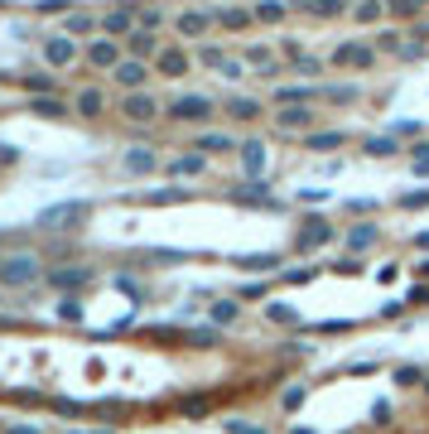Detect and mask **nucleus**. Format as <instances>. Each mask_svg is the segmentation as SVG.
Segmentation results:
<instances>
[{"label": "nucleus", "instance_id": "nucleus-1", "mask_svg": "<svg viewBox=\"0 0 429 434\" xmlns=\"http://www.w3.org/2000/svg\"><path fill=\"white\" fill-rule=\"evenodd\" d=\"M169 116L184 121V125H203V121H213L217 116V102L213 97H203V92H184V97L169 102Z\"/></svg>", "mask_w": 429, "mask_h": 434}, {"label": "nucleus", "instance_id": "nucleus-2", "mask_svg": "<svg viewBox=\"0 0 429 434\" xmlns=\"http://www.w3.org/2000/svg\"><path fill=\"white\" fill-rule=\"evenodd\" d=\"M39 275H44L39 256H10V261L0 266V285H34Z\"/></svg>", "mask_w": 429, "mask_h": 434}, {"label": "nucleus", "instance_id": "nucleus-3", "mask_svg": "<svg viewBox=\"0 0 429 434\" xmlns=\"http://www.w3.org/2000/svg\"><path fill=\"white\" fill-rule=\"evenodd\" d=\"M314 121H319L314 107H280L275 111V130H285V135H314Z\"/></svg>", "mask_w": 429, "mask_h": 434}, {"label": "nucleus", "instance_id": "nucleus-4", "mask_svg": "<svg viewBox=\"0 0 429 434\" xmlns=\"http://www.w3.org/2000/svg\"><path fill=\"white\" fill-rule=\"evenodd\" d=\"M82 217H87V203H53V208L39 213V227L44 232H63V227H78Z\"/></svg>", "mask_w": 429, "mask_h": 434}, {"label": "nucleus", "instance_id": "nucleus-5", "mask_svg": "<svg viewBox=\"0 0 429 434\" xmlns=\"http://www.w3.org/2000/svg\"><path fill=\"white\" fill-rule=\"evenodd\" d=\"M333 63H338V68H352V73H367V68L376 63V49H371V44H338Z\"/></svg>", "mask_w": 429, "mask_h": 434}, {"label": "nucleus", "instance_id": "nucleus-6", "mask_svg": "<svg viewBox=\"0 0 429 434\" xmlns=\"http://www.w3.org/2000/svg\"><path fill=\"white\" fill-rule=\"evenodd\" d=\"M44 63H49V68H68V63H78V39H68V34L44 39Z\"/></svg>", "mask_w": 429, "mask_h": 434}, {"label": "nucleus", "instance_id": "nucleus-7", "mask_svg": "<svg viewBox=\"0 0 429 434\" xmlns=\"http://www.w3.org/2000/svg\"><path fill=\"white\" fill-rule=\"evenodd\" d=\"M111 78H116V87H125V92H145V78H150V63H140V58H121Z\"/></svg>", "mask_w": 429, "mask_h": 434}, {"label": "nucleus", "instance_id": "nucleus-8", "mask_svg": "<svg viewBox=\"0 0 429 434\" xmlns=\"http://www.w3.org/2000/svg\"><path fill=\"white\" fill-rule=\"evenodd\" d=\"M333 236H338V227H333V222L309 217V222H304V232H299V251H319V246H328Z\"/></svg>", "mask_w": 429, "mask_h": 434}, {"label": "nucleus", "instance_id": "nucleus-9", "mask_svg": "<svg viewBox=\"0 0 429 434\" xmlns=\"http://www.w3.org/2000/svg\"><path fill=\"white\" fill-rule=\"evenodd\" d=\"M82 58H87L92 68H107V73H116V63H121V44H116V39H92Z\"/></svg>", "mask_w": 429, "mask_h": 434}, {"label": "nucleus", "instance_id": "nucleus-10", "mask_svg": "<svg viewBox=\"0 0 429 434\" xmlns=\"http://www.w3.org/2000/svg\"><path fill=\"white\" fill-rule=\"evenodd\" d=\"M121 111H125V121H155V116H159V102H155L150 92H125Z\"/></svg>", "mask_w": 429, "mask_h": 434}, {"label": "nucleus", "instance_id": "nucleus-11", "mask_svg": "<svg viewBox=\"0 0 429 434\" xmlns=\"http://www.w3.org/2000/svg\"><path fill=\"white\" fill-rule=\"evenodd\" d=\"M155 73H159V78H184V73H189V53H184V49H159Z\"/></svg>", "mask_w": 429, "mask_h": 434}, {"label": "nucleus", "instance_id": "nucleus-12", "mask_svg": "<svg viewBox=\"0 0 429 434\" xmlns=\"http://www.w3.org/2000/svg\"><path fill=\"white\" fill-rule=\"evenodd\" d=\"M381 241V227L376 222H357V227H347V251H371Z\"/></svg>", "mask_w": 429, "mask_h": 434}, {"label": "nucleus", "instance_id": "nucleus-13", "mask_svg": "<svg viewBox=\"0 0 429 434\" xmlns=\"http://www.w3.org/2000/svg\"><path fill=\"white\" fill-rule=\"evenodd\" d=\"M193 150H198V155H227V150H241V145H236L231 135H222V130H203V135L193 140Z\"/></svg>", "mask_w": 429, "mask_h": 434}, {"label": "nucleus", "instance_id": "nucleus-14", "mask_svg": "<svg viewBox=\"0 0 429 434\" xmlns=\"http://www.w3.org/2000/svg\"><path fill=\"white\" fill-rule=\"evenodd\" d=\"M319 97V87H309V83H295V87H275V102L280 107H309Z\"/></svg>", "mask_w": 429, "mask_h": 434}, {"label": "nucleus", "instance_id": "nucleus-15", "mask_svg": "<svg viewBox=\"0 0 429 434\" xmlns=\"http://www.w3.org/2000/svg\"><path fill=\"white\" fill-rule=\"evenodd\" d=\"M87 280H92V275H87L82 266H63V270H49V285H53V290H82Z\"/></svg>", "mask_w": 429, "mask_h": 434}, {"label": "nucleus", "instance_id": "nucleus-16", "mask_svg": "<svg viewBox=\"0 0 429 434\" xmlns=\"http://www.w3.org/2000/svg\"><path fill=\"white\" fill-rule=\"evenodd\" d=\"M174 24H179V34H189V39H198V34H208V29H213L217 19H213V15H203V10H184V15H179Z\"/></svg>", "mask_w": 429, "mask_h": 434}, {"label": "nucleus", "instance_id": "nucleus-17", "mask_svg": "<svg viewBox=\"0 0 429 434\" xmlns=\"http://www.w3.org/2000/svg\"><path fill=\"white\" fill-rule=\"evenodd\" d=\"M130 58H140V63H145V58H159V39H155L150 29H135V34H130Z\"/></svg>", "mask_w": 429, "mask_h": 434}, {"label": "nucleus", "instance_id": "nucleus-18", "mask_svg": "<svg viewBox=\"0 0 429 434\" xmlns=\"http://www.w3.org/2000/svg\"><path fill=\"white\" fill-rule=\"evenodd\" d=\"M73 111H82V116H102V111H107V92H102V87H82L78 102H73Z\"/></svg>", "mask_w": 429, "mask_h": 434}, {"label": "nucleus", "instance_id": "nucleus-19", "mask_svg": "<svg viewBox=\"0 0 429 434\" xmlns=\"http://www.w3.org/2000/svg\"><path fill=\"white\" fill-rule=\"evenodd\" d=\"M231 266H236V270H251V275H265V270H275V266H280V256H275V251H270V256L261 251V256H236Z\"/></svg>", "mask_w": 429, "mask_h": 434}, {"label": "nucleus", "instance_id": "nucleus-20", "mask_svg": "<svg viewBox=\"0 0 429 434\" xmlns=\"http://www.w3.org/2000/svg\"><path fill=\"white\" fill-rule=\"evenodd\" d=\"M121 164H125V174H150L159 159H155V150H125V159H121Z\"/></svg>", "mask_w": 429, "mask_h": 434}, {"label": "nucleus", "instance_id": "nucleus-21", "mask_svg": "<svg viewBox=\"0 0 429 434\" xmlns=\"http://www.w3.org/2000/svg\"><path fill=\"white\" fill-rule=\"evenodd\" d=\"M319 97H323V102H338V107H347V102H357V97H362V87H357V83H333V87H323Z\"/></svg>", "mask_w": 429, "mask_h": 434}, {"label": "nucleus", "instance_id": "nucleus-22", "mask_svg": "<svg viewBox=\"0 0 429 434\" xmlns=\"http://www.w3.org/2000/svg\"><path fill=\"white\" fill-rule=\"evenodd\" d=\"M304 145L309 150H338V145H347V130H314V135H304Z\"/></svg>", "mask_w": 429, "mask_h": 434}, {"label": "nucleus", "instance_id": "nucleus-23", "mask_svg": "<svg viewBox=\"0 0 429 434\" xmlns=\"http://www.w3.org/2000/svg\"><path fill=\"white\" fill-rule=\"evenodd\" d=\"M241 164H246V174H261L265 169V145L261 140H246L241 145Z\"/></svg>", "mask_w": 429, "mask_h": 434}, {"label": "nucleus", "instance_id": "nucleus-24", "mask_svg": "<svg viewBox=\"0 0 429 434\" xmlns=\"http://www.w3.org/2000/svg\"><path fill=\"white\" fill-rule=\"evenodd\" d=\"M261 102H251V97H231V102H227V116H231V121H256V116H261Z\"/></svg>", "mask_w": 429, "mask_h": 434}, {"label": "nucleus", "instance_id": "nucleus-25", "mask_svg": "<svg viewBox=\"0 0 429 434\" xmlns=\"http://www.w3.org/2000/svg\"><path fill=\"white\" fill-rule=\"evenodd\" d=\"M203 164H208V155H179V159L169 164V174L189 179V174H203Z\"/></svg>", "mask_w": 429, "mask_h": 434}, {"label": "nucleus", "instance_id": "nucleus-26", "mask_svg": "<svg viewBox=\"0 0 429 434\" xmlns=\"http://www.w3.org/2000/svg\"><path fill=\"white\" fill-rule=\"evenodd\" d=\"M29 111H39V116H49V121H58V116H68V102H58V97H29Z\"/></svg>", "mask_w": 429, "mask_h": 434}, {"label": "nucleus", "instance_id": "nucleus-27", "mask_svg": "<svg viewBox=\"0 0 429 434\" xmlns=\"http://www.w3.org/2000/svg\"><path fill=\"white\" fill-rule=\"evenodd\" d=\"M102 29H107V34H135L140 24H135V19H130L125 10H111L107 19H102Z\"/></svg>", "mask_w": 429, "mask_h": 434}, {"label": "nucleus", "instance_id": "nucleus-28", "mask_svg": "<svg viewBox=\"0 0 429 434\" xmlns=\"http://www.w3.org/2000/svg\"><path fill=\"white\" fill-rule=\"evenodd\" d=\"M299 10H309V15L328 19V15H342V10H347V0H299Z\"/></svg>", "mask_w": 429, "mask_h": 434}, {"label": "nucleus", "instance_id": "nucleus-29", "mask_svg": "<svg viewBox=\"0 0 429 434\" xmlns=\"http://www.w3.org/2000/svg\"><path fill=\"white\" fill-rule=\"evenodd\" d=\"M371 49H376V53H401V49H405V44H401V29H376Z\"/></svg>", "mask_w": 429, "mask_h": 434}, {"label": "nucleus", "instance_id": "nucleus-30", "mask_svg": "<svg viewBox=\"0 0 429 434\" xmlns=\"http://www.w3.org/2000/svg\"><path fill=\"white\" fill-rule=\"evenodd\" d=\"M396 150H401L396 135H371V140H367V155H371V159H386V155H396Z\"/></svg>", "mask_w": 429, "mask_h": 434}, {"label": "nucleus", "instance_id": "nucleus-31", "mask_svg": "<svg viewBox=\"0 0 429 434\" xmlns=\"http://www.w3.org/2000/svg\"><path fill=\"white\" fill-rule=\"evenodd\" d=\"M58 319H63V324H82V300H78V295H63V300H58Z\"/></svg>", "mask_w": 429, "mask_h": 434}, {"label": "nucleus", "instance_id": "nucleus-32", "mask_svg": "<svg viewBox=\"0 0 429 434\" xmlns=\"http://www.w3.org/2000/svg\"><path fill=\"white\" fill-rule=\"evenodd\" d=\"M213 19L222 29H246V24H251V10H217Z\"/></svg>", "mask_w": 429, "mask_h": 434}, {"label": "nucleus", "instance_id": "nucleus-33", "mask_svg": "<svg viewBox=\"0 0 429 434\" xmlns=\"http://www.w3.org/2000/svg\"><path fill=\"white\" fill-rule=\"evenodd\" d=\"M92 29H97V19H92V15H68V24H63V34H68V39H73V34H92Z\"/></svg>", "mask_w": 429, "mask_h": 434}, {"label": "nucleus", "instance_id": "nucleus-34", "mask_svg": "<svg viewBox=\"0 0 429 434\" xmlns=\"http://www.w3.org/2000/svg\"><path fill=\"white\" fill-rule=\"evenodd\" d=\"M24 87H29V97H53V78H49V73H34V78H24Z\"/></svg>", "mask_w": 429, "mask_h": 434}, {"label": "nucleus", "instance_id": "nucleus-35", "mask_svg": "<svg viewBox=\"0 0 429 434\" xmlns=\"http://www.w3.org/2000/svg\"><path fill=\"white\" fill-rule=\"evenodd\" d=\"M381 10H386V0H357V5H352V19H362V24H367V19H376Z\"/></svg>", "mask_w": 429, "mask_h": 434}, {"label": "nucleus", "instance_id": "nucleus-36", "mask_svg": "<svg viewBox=\"0 0 429 434\" xmlns=\"http://www.w3.org/2000/svg\"><path fill=\"white\" fill-rule=\"evenodd\" d=\"M256 19H270V24H275V19H285V5H280V0H261V5H256Z\"/></svg>", "mask_w": 429, "mask_h": 434}, {"label": "nucleus", "instance_id": "nucleus-37", "mask_svg": "<svg viewBox=\"0 0 429 434\" xmlns=\"http://www.w3.org/2000/svg\"><path fill=\"white\" fill-rule=\"evenodd\" d=\"M265 319H275V324H299V314H295L290 304H265Z\"/></svg>", "mask_w": 429, "mask_h": 434}, {"label": "nucleus", "instance_id": "nucleus-38", "mask_svg": "<svg viewBox=\"0 0 429 434\" xmlns=\"http://www.w3.org/2000/svg\"><path fill=\"white\" fill-rule=\"evenodd\" d=\"M236 314H241V309H236V300H222V304H213V319H217V324H236Z\"/></svg>", "mask_w": 429, "mask_h": 434}, {"label": "nucleus", "instance_id": "nucleus-39", "mask_svg": "<svg viewBox=\"0 0 429 434\" xmlns=\"http://www.w3.org/2000/svg\"><path fill=\"white\" fill-rule=\"evenodd\" d=\"M396 381L401 386H420L425 381V367H396Z\"/></svg>", "mask_w": 429, "mask_h": 434}, {"label": "nucleus", "instance_id": "nucleus-40", "mask_svg": "<svg viewBox=\"0 0 429 434\" xmlns=\"http://www.w3.org/2000/svg\"><path fill=\"white\" fill-rule=\"evenodd\" d=\"M304 396H309L304 386H290V391L280 396V406H285V410H299V406H304Z\"/></svg>", "mask_w": 429, "mask_h": 434}, {"label": "nucleus", "instance_id": "nucleus-41", "mask_svg": "<svg viewBox=\"0 0 429 434\" xmlns=\"http://www.w3.org/2000/svg\"><path fill=\"white\" fill-rule=\"evenodd\" d=\"M295 73H304V78H319V73H323V58H309V53H304V58L295 63Z\"/></svg>", "mask_w": 429, "mask_h": 434}, {"label": "nucleus", "instance_id": "nucleus-42", "mask_svg": "<svg viewBox=\"0 0 429 434\" xmlns=\"http://www.w3.org/2000/svg\"><path fill=\"white\" fill-rule=\"evenodd\" d=\"M217 73H222V78H227V83H241V78H246V73H241V63H236V58H222V68H217Z\"/></svg>", "mask_w": 429, "mask_h": 434}, {"label": "nucleus", "instance_id": "nucleus-43", "mask_svg": "<svg viewBox=\"0 0 429 434\" xmlns=\"http://www.w3.org/2000/svg\"><path fill=\"white\" fill-rule=\"evenodd\" d=\"M391 415H396L391 401H376V406H371V425H391Z\"/></svg>", "mask_w": 429, "mask_h": 434}, {"label": "nucleus", "instance_id": "nucleus-44", "mask_svg": "<svg viewBox=\"0 0 429 434\" xmlns=\"http://www.w3.org/2000/svg\"><path fill=\"white\" fill-rule=\"evenodd\" d=\"M184 415H208V396H189L184 401Z\"/></svg>", "mask_w": 429, "mask_h": 434}, {"label": "nucleus", "instance_id": "nucleus-45", "mask_svg": "<svg viewBox=\"0 0 429 434\" xmlns=\"http://www.w3.org/2000/svg\"><path fill=\"white\" fill-rule=\"evenodd\" d=\"M415 174H429V140L415 145Z\"/></svg>", "mask_w": 429, "mask_h": 434}, {"label": "nucleus", "instance_id": "nucleus-46", "mask_svg": "<svg viewBox=\"0 0 429 434\" xmlns=\"http://www.w3.org/2000/svg\"><path fill=\"white\" fill-rule=\"evenodd\" d=\"M227 434H270V430H261V425H246V420H227Z\"/></svg>", "mask_w": 429, "mask_h": 434}, {"label": "nucleus", "instance_id": "nucleus-47", "mask_svg": "<svg viewBox=\"0 0 429 434\" xmlns=\"http://www.w3.org/2000/svg\"><path fill=\"white\" fill-rule=\"evenodd\" d=\"M198 58H203L208 68H222V49H213V44H208V49H198Z\"/></svg>", "mask_w": 429, "mask_h": 434}, {"label": "nucleus", "instance_id": "nucleus-48", "mask_svg": "<svg viewBox=\"0 0 429 434\" xmlns=\"http://www.w3.org/2000/svg\"><path fill=\"white\" fill-rule=\"evenodd\" d=\"M401 208H429V189H425V193H405Z\"/></svg>", "mask_w": 429, "mask_h": 434}, {"label": "nucleus", "instance_id": "nucleus-49", "mask_svg": "<svg viewBox=\"0 0 429 434\" xmlns=\"http://www.w3.org/2000/svg\"><path fill=\"white\" fill-rule=\"evenodd\" d=\"M420 5H425V0H391V10H396V15H415Z\"/></svg>", "mask_w": 429, "mask_h": 434}, {"label": "nucleus", "instance_id": "nucleus-50", "mask_svg": "<svg viewBox=\"0 0 429 434\" xmlns=\"http://www.w3.org/2000/svg\"><path fill=\"white\" fill-rule=\"evenodd\" d=\"M159 19H164L159 10H145V15H140V29H159Z\"/></svg>", "mask_w": 429, "mask_h": 434}, {"label": "nucleus", "instance_id": "nucleus-51", "mask_svg": "<svg viewBox=\"0 0 429 434\" xmlns=\"http://www.w3.org/2000/svg\"><path fill=\"white\" fill-rule=\"evenodd\" d=\"M342 208H347V213H371L376 203H371V198H352V203H342Z\"/></svg>", "mask_w": 429, "mask_h": 434}, {"label": "nucleus", "instance_id": "nucleus-52", "mask_svg": "<svg viewBox=\"0 0 429 434\" xmlns=\"http://www.w3.org/2000/svg\"><path fill=\"white\" fill-rule=\"evenodd\" d=\"M193 342H198V347H213L217 333H213V328H198V333H193Z\"/></svg>", "mask_w": 429, "mask_h": 434}, {"label": "nucleus", "instance_id": "nucleus-53", "mask_svg": "<svg viewBox=\"0 0 429 434\" xmlns=\"http://www.w3.org/2000/svg\"><path fill=\"white\" fill-rule=\"evenodd\" d=\"M401 309H405V300H391V304H381V319H396Z\"/></svg>", "mask_w": 429, "mask_h": 434}, {"label": "nucleus", "instance_id": "nucleus-54", "mask_svg": "<svg viewBox=\"0 0 429 434\" xmlns=\"http://www.w3.org/2000/svg\"><path fill=\"white\" fill-rule=\"evenodd\" d=\"M367 372H376V362H352L347 367V376H367Z\"/></svg>", "mask_w": 429, "mask_h": 434}, {"label": "nucleus", "instance_id": "nucleus-55", "mask_svg": "<svg viewBox=\"0 0 429 434\" xmlns=\"http://www.w3.org/2000/svg\"><path fill=\"white\" fill-rule=\"evenodd\" d=\"M323 198H328L323 189H304V193H299V203H323Z\"/></svg>", "mask_w": 429, "mask_h": 434}, {"label": "nucleus", "instance_id": "nucleus-56", "mask_svg": "<svg viewBox=\"0 0 429 434\" xmlns=\"http://www.w3.org/2000/svg\"><path fill=\"white\" fill-rule=\"evenodd\" d=\"M410 34H415V44H429V19H420V24H415Z\"/></svg>", "mask_w": 429, "mask_h": 434}, {"label": "nucleus", "instance_id": "nucleus-57", "mask_svg": "<svg viewBox=\"0 0 429 434\" xmlns=\"http://www.w3.org/2000/svg\"><path fill=\"white\" fill-rule=\"evenodd\" d=\"M10 434H44L39 425H10Z\"/></svg>", "mask_w": 429, "mask_h": 434}, {"label": "nucleus", "instance_id": "nucleus-58", "mask_svg": "<svg viewBox=\"0 0 429 434\" xmlns=\"http://www.w3.org/2000/svg\"><path fill=\"white\" fill-rule=\"evenodd\" d=\"M415 246H420V251H429V232H420V236H415Z\"/></svg>", "mask_w": 429, "mask_h": 434}, {"label": "nucleus", "instance_id": "nucleus-59", "mask_svg": "<svg viewBox=\"0 0 429 434\" xmlns=\"http://www.w3.org/2000/svg\"><path fill=\"white\" fill-rule=\"evenodd\" d=\"M290 434H314V430H290Z\"/></svg>", "mask_w": 429, "mask_h": 434}, {"label": "nucleus", "instance_id": "nucleus-60", "mask_svg": "<svg viewBox=\"0 0 429 434\" xmlns=\"http://www.w3.org/2000/svg\"><path fill=\"white\" fill-rule=\"evenodd\" d=\"M63 434H78V430H63Z\"/></svg>", "mask_w": 429, "mask_h": 434}, {"label": "nucleus", "instance_id": "nucleus-61", "mask_svg": "<svg viewBox=\"0 0 429 434\" xmlns=\"http://www.w3.org/2000/svg\"><path fill=\"white\" fill-rule=\"evenodd\" d=\"M0 266H5V261H0Z\"/></svg>", "mask_w": 429, "mask_h": 434}, {"label": "nucleus", "instance_id": "nucleus-62", "mask_svg": "<svg viewBox=\"0 0 429 434\" xmlns=\"http://www.w3.org/2000/svg\"><path fill=\"white\" fill-rule=\"evenodd\" d=\"M425 381H429V376H425Z\"/></svg>", "mask_w": 429, "mask_h": 434}]
</instances>
